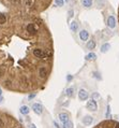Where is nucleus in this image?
I'll use <instances>...</instances> for the list:
<instances>
[{"label":"nucleus","mask_w":119,"mask_h":128,"mask_svg":"<svg viewBox=\"0 0 119 128\" xmlns=\"http://www.w3.org/2000/svg\"><path fill=\"white\" fill-rule=\"evenodd\" d=\"M86 107H87V109H88L89 111H91V112H94V111L98 110V105H97L96 100H93V99L88 100Z\"/></svg>","instance_id":"nucleus-4"},{"label":"nucleus","mask_w":119,"mask_h":128,"mask_svg":"<svg viewBox=\"0 0 119 128\" xmlns=\"http://www.w3.org/2000/svg\"><path fill=\"white\" fill-rule=\"evenodd\" d=\"M87 47H88V50H93L94 47H96V42H94V40H90V41L87 42Z\"/></svg>","instance_id":"nucleus-13"},{"label":"nucleus","mask_w":119,"mask_h":128,"mask_svg":"<svg viewBox=\"0 0 119 128\" xmlns=\"http://www.w3.org/2000/svg\"><path fill=\"white\" fill-rule=\"evenodd\" d=\"M54 1H55V3L58 5V7H62V5H63V3H64L63 0H54Z\"/></svg>","instance_id":"nucleus-19"},{"label":"nucleus","mask_w":119,"mask_h":128,"mask_svg":"<svg viewBox=\"0 0 119 128\" xmlns=\"http://www.w3.org/2000/svg\"><path fill=\"white\" fill-rule=\"evenodd\" d=\"M107 26H108L109 28H115V26H116V21H115V17L114 16H109L107 18Z\"/></svg>","instance_id":"nucleus-8"},{"label":"nucleus","mask_w":119,"mask_h":128,"mask_svg":"<svg viewBox=\"0 0 119 128\" xmlns=\"http://www.w3.org/2000/svg\"><path fill=\"white\" fill-rule=\"evenodd\" d=\"M59 120H60L62 124H64V123H67V122H69V118H70V115H69V113H67V112H62V113H59Z\"/></svg>","instance_id":"nucleus-6"},{"label":"nucleus","mask_w":119,"mask_h":128,"mask_svg":"<svg viewBox=\"0 0 119 128\" xmlns=\"http://www.w3.org/2000/svg\"><path fill=\"white\" fill-rule=\"evenodd\" d=\"M109 49H111V45H109L108 43H105V44H103V45L101 46V52L102 53H106Z\"/></svg>","instance_id":"nucleus-14"},{"label":"nucleus","mask_w":119,"mask_h":128,"mask_svg":"<svg viewBox=\"0 0 119 128\" xmlns=\"http://www.w3.org/2000/svg\"><path fill=\"white\" fill-rule=\"evenodd\" d=\"M92 120H93V118H92L91 116H84V118H83V124H84V125H86V126L91 125V124H92Z\"/></svg>","instance_id":"nucleus-10"},{"label":"nucleus","mask_w":119,"mask_h":128,"mask_svg":"<svg viewBox=\"0 0 119 128\" xmlns=\"http://www.w3.org/2000/svg\"><path fill=\"white\" fill-rule=\"evenodd\" d=\"M32 110L36 114L41 115V114L43 113V107H42V105H40V103H33L32 105Z\"/></svg>","instance_id":"nucleus-5"},{"label":"nucleus","mask_w":119,"mask_h":128,"mask_svg":"<svg viewBox=\"0 0 119 128\" xmlns=\"http://www.w3.org/2000/svg\"><path fill=\"white\" fill-rule=\"evenodd\" d=\"M88 97H89V94H88V92H87V90L79 89V92H78V98H79V100H82V101H85V100L88 99Z\"/></svg>","instance_id":"nucleus-7"},{"label":"nucleus","mask_w":119,"mask_h":128,"mask_svg":"<svg viewBox=\"0 0 119 128\" xmlns=\"http://www.w3.org/2000/svg\"><path fill=\"white\" fill-rule=\"evenodd\" d=\"M70 29H71L72 31H77V23L76 22H72L71 24H70Z\"/></svg>","instance_id":"nucleus-16"},{"label":"nucleus","mask_w":119,"mask_h":128,"mask_svg":"<svg viewBox=\"0 0 119 128\" xmlns=\"http://www.w3.org/2000/svg\"><path fill=\"white\" fill-rule=\"evenodd\" d=\"M67 95H68L69 97H73V96H74V88H73V87L67 89Z\"/></svg>","instance_id":"nucleus-17"},{"label":"nucleus","mask_w":119,"mask_h":128,"mask_svg":"<svg viewBox=\"0 0 119 128\" xmlns=\"http://www.w3.org/2000/svg\"><path fill=\"white\" fill-rule=\"evenodd\" d=\"M62 128H73V123L69 120V122H67V123L63 124V127Z\"/></svg>","instance_id":"nucleus-18"},{"label":"nucleus","mask_w":119,"mask_h":128,"mask_svg":"<svg viewBox=\"0 0 119 128\" xmlns=\"http://www.w3.org/2000/svg\"><path fill=\"white\" fill-rule=\"evenodd\" d=\"M86 59H87V60H96V59H97V55L94 53H89L88 55L86 56Z\"/></svg>","instance_id":"nucleus-15"},{"label":"nucleus","mask_w":119,"mask_h":128,"mask_svg":"<svg viewBox=\"0 0 119 128\" xmlns=\"http://www.w3.org/2000/svg\"><path fill=\"white\" fill-rule=\"evenodd\" d=\"M19 112L23 114V115H27L29 113V107L28 105H22L19 109Z\"/></svg>","instance_id":"nucleus-11"},{"label":"nucleus","mask_w":119,"mask_h":128,"mask_svg":"<svg viewBox=\"0 0 119 128\" xmlns=\"http://www.w3.org/2000/svg\"><path fill=\"white\" fill-rule=\"evenodd\" d=\"M92 97H93V100L96 99V98H97V99H99V98H100V95L98 94V93H94L93 95H92Z\"/></svg>","instance_id":"nucleus-20"},{"label":"nucleus","mask_w":119,"mask_h":128,"mask_svg":"<svg viewBox=\"0 0 119 128\" xmlns=\"http://www.w3.org/2000/svg\"><path fill=\"white\" fill-rule=\"evenodd\" d=\"M28 128H37V126L34 124H30V125L28 126Z\"/></svg>","instance_id":"nucleus-21"},{"label":"nucleus","mask_w":119,"mask_h":128,"mask_svg":"<svg viewBox=\"0 0 119 128\" xmlns=\"http://www.w3.org/2000/svg\"><path fill=\"white\" fill-rule=\"evenodd\" d=\"M54 0H0V3L14 12L39 15L51 7Z\"/></svg>","instance_id":"nucleus-2"},{"label":"nucleus","mask_w":119,"mask_h":128,"mask_svg":"<svg viewBox=\"0 0 119 128\" xmlns=\"http://www.w3.org/2000/svg\"><path fill=\"white\" fill-rule=\"evenodd\" d=\"M54 65V41L45 21L23 12H0V85L16 93L43 89Z\"/></svg>","instance_id":"nucleus-1"},{"label":"nucleus","mask_w":119,"mask_h":128,"mask_svg":"<svg viewBox=\"0 0 119 128\" xmlns=\"http://www.w3.org/2000/svg\"><path fill=\"white\" fill-rule=\"evenodd\" d=\"M118 24H119V8H118Z\"/></svg>","instance_id":"nucleus-22"},{"label":"nucleus","mask_w":119,"mask_h":128,"mask_svg":"<svg viewBox=\"0 0 119 128\" xmlns=\"http://www.w3.org/2000/svg\"><path fill=\"white\" fill-rule=\"evenodd\" d=\"M96 128H119V123L116 120H104L102 123H100Z\"/></svg>","instance_id":"nucleus-3"},{"label":"nucleus","mask_w":119,"mask_h":128,"mask_svg":"<svg viewBox=\"0 0 119 128\" xmlns=\"http://www.w3.org/2000/svg\"><path fill=\"white\" fill-rule=\"evenodd\" d=\"M88 37H89V33L87 30H82L79 32V38H81L82 41H87L88 40Z\"/></svg>","instance_id":"nucleus-9"},{"label":"nucleus","mask_w":119,"mask_h":128,"mask_svg":"<svg viewBox=\"0 0 119 128\" xmlns=\"http://www.w3.org/2000/svg\"><path fill=\"white\" fill-rule=\"evenodd\" d=\"M82 4L85 8H90L92 5V0H82Z\"/></svg>","instance_id":"nucleus-12"}]
</instances>
